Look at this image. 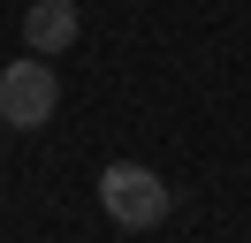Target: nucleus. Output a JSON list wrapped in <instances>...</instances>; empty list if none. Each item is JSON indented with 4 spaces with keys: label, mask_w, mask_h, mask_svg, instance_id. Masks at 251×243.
<instances>
[{
    "label": "nucleus",
    "mask_w": 251,
    "mask_h": 243,
    "mask_svg": "<svg viewBox=\"0 0 251 243\" xmlns=\"http://www.w3.org/2000/svg\"><path fill=\"white\" fill-rule=\"evenodd\" d=\"M99 205L122 228H160L168 220V182H160L152 167H137V160H114L107 175H99Z\"/></svg>",
    "instance_id": "nucleus-1"
},
{
    "label": "nucleus",
    "mask_w": 251,
    "mask_h": 243,
    "mask_svg": "<svg viewBox=\"0 0 251 243\" xmlns=\"http://www.w3.org/2000/svg\"><path fill=\"white\" fill-rule=\"evenodd\" d=\"M53 106H61V84H53L46 53L16 61V69H0V122H8V129H46Z\"/></svg>",
    "instance_id": "nucleus-2"
},
{
    "label": "nucleus",
    "mask_w": 251,
    "mask_h": 243,
    "mask_svg": "<svg viewBox=\"0 0 251 243\" xmlns=\"http://www.w3.org/2000/svg\"><path fill=\"white\" fill-rule=\"evenodd\" d=\"M23 46H31V53L76 46V0H31V8H23Z\"/></svg>",
    "instance_id": "nucleus-3"
}]
</instances>
